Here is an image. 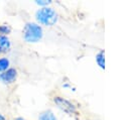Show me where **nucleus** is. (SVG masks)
Returning <instances> with one entry per match:
<instances>
[{
  "instance_id": "1",
  "label": "nucleus",
  "mask_w": 129,
  "mask_h": 120,
  "mask_svg": "<svg viewBox=\"0 0 129 120\" xmlns=\"http://www.w3.org/2000/svg\"><path fill=\"white\" fill-rule=\"evenodd\" d=\"M24 39L28 42H35L42 37V29L35 23H27L23 30Z\"/></svg>"
},
{
  "instance_id": "5",
  "label": "nucleus",
  "mask_w": 129,
  "mask_h": 120,
  "mask_svg": "<svg viewBox=\"0 0 129 120\" xmlns=\"http://www.w3.org/2000/svg\"><path fill=\"white\" fill-rule=\"evenodd\" d=\"M9 48H10V42H9V39H8L6 36L0 34V52L7 51Z\"/></svg>"
},
{
  "instance_id": "10",
  "label": "nucleus",
  "mask_w": 129,
  "mask_h": 120,
  "mask_svg": "<svg viewBox=\"0 0 129 120\" xmlns=\"http://www.w3.org/2000/svg\"><path fill=\"white\" fill-rule=\"evenodd\" d=\"M36 3L39 5H46L49 3V1H36Z\"/></svg>"
},
{
  "instance_id": "4",
  "label": "nucleus",
  "mask_w": 129,
  "mask_h": 120,
  "mask_svg": "<svg viewBox=\"0 0 129 120\" xmlns=\"http://www.w3.org/2000/svg\"><path fill=\"white\" fill-rule=\"evenodd\" d=\"M0 79L4 83H13L16 79V71L14 69H9L0 75Z\"/></svg>"
},
{
  "instance_id": "11",
  "label": "nucleus",
  "mask_w": 129,
  "mask_h": 120,
  "mask_svg": "<svg viewBox=\"0 0 129 120\" xmlns=\"http://www.w3.org/2000/svg\"><path fill=\"white\" fill-rule=\"evenodd\" d=\"M0 120H4V117H3L1 114H0Z\"/></svg>"
},
{
  "instance_id": "6",
  "label": "nucleus",
  "mask_w": 129,
  "mask_h": 120,
  "mask_svg": "<svg viewBox=\"0 0 129 120\" xmlns=\"http://www.w3.org/2000/svg\"><path fill=\"white\" fill-rule=\"evenodd\" d=\"M39 120H56V118H55V116L52 114V112L46 111V112H43V113L39 116Z\"/></svg>"
},
{
  "instance_id": "8",
  "label": "nucleus",
  "mask_w": 129,
  "mask_h": 120,
  "mask_svg": "<svg viewBox=\"0 0 129 120\" xmlns=\"http://www.w3.org/2000/svg\"><path fill=\"white\" fill-rule=\"evenodd\" d=\"M9 67V61L5 57L0 58V72L7 70V68Z\"/></svg>"
},
{
  "instance_id": "2",
  "label": "nucleus",
  "mask_w": 129,
  "mask_h": 120,
  "mask_svg": "<svg viewBox=\"0 0 129 120\" xmlns=\"http://www.w3.org/2000/svg\"><path fill=\"white\" fill-rule=\"evenodd\" d=\"M36 19L45 25H52L56 22V13L52 8L43 7L36 12Z\"/></svg>"
},
{
  "instance_id": "3",
  "label": "nucleus",
  "mask_w": 129,
  "mask_h": 120,
  "mask_svg": "<svg viewBox=\"0 0 129 120\" xmlns=\"http://www.w3.org/2000/svg\"><path fill=\"white\" fill-rule=\"evenodd\" d=\"M54 103L57 105V107L59 109H61L63 112L72 115L76 112V107L68 100L63 99V98H60V97H55L54 98Z\"/></svg>"
},
{
  "instance_id": "7",
  "label": "nucleus",
  "mask_w": 129,
  "mask_h": 120,
  "mask_svg": "<svg viewBox=\"0 0 129 120\" xmlns=\"http://www.w3.org/2000/svg\"><path fill=\"white\" fill-rule=\"evenodd\" d=\"M96 61H97L98 65H99L102 69L105 68V58H104V51H103V50L100 51V52L96 55Z\"/></svg>"
},
{
  "instance_id": "12",
  "label": "nucleus",
  "mask_w": 129,
  "mask_h": 120,
  "mask_svg": "<svg viewBox=\"0 0 129 120\" xmlns=\"http://www.w3.org/2000/svg\"><path fill=\"white\" fill-rule=\"evenodd\" d=\"M16 120H24V119H23V118H20V117H19V118H17Z\"/></svg>"
},
{
  "instance_id": "9",
  "label": "nucleus",
  "mask_w": 129,
  "mask_h": 120,
  "mask_svg": "<svg viewBox=\"0 0 129 120\" xmlns=\"http://www.w3.org/2000/svg\"><path fill=\"white\" fill-rule=\"evenodd\" d=\"M10 31V28L6 25H3V26H0V33H7Z\"/></svg>"
}]
</instances>
